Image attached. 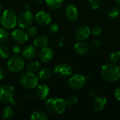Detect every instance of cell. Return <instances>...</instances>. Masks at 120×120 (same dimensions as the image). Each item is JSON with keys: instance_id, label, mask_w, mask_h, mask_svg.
I'll use <instances>...</instances> for the list:
<instances>
[{"instance_id": "60d3db41", "label": "cell", "mask_w": 120, "mask_h": 120, "mask_svg": "<svg viewBox=\"0 0 120 120\" xmlns=\"http://www.w3.org/2000/svg\"><path fill=\"white\" fill-rule=\"evenodd\" d=\"M2 9H3V6H2V4L0 3V11H1Z\"/></svg>"}, {"instance_id": "f35d334b", "label": "cell", "mask_w": 120, "mask_h": 120, "mask_svg": "<svg viewBox=\"0 0 120 120\" xmlns=\"http://www.w3.org/2000/svg\"><path fill=\"white\" fill-rule=\"evenodd\" d=\"M11 105H12L13 107H17V106L18 105V101H15V100H14V99H13V100H12V101L11 102Z\"/></svg>"}, {"instance_id": "7402d4cb", "label": "cell", "mask_w": 120, "mask_h": 120, "mask_svg": "<svg viewBox=\"0 0 120 120\" xmlns=\"http://www.w3.org/2000/svg\"><path fill=\"white\" fill-rule=\"evenodd\" d=\"M45 2L50 8L56 10L62 6L63 0H45Z\"/></svg>"}, {"instance_id": "d6986e66", "label": "cell", "mask_w": 120, "mask_h": 120, "mask_svg": "<svg viewBox=\"0 0 120 120\" xmlns=\"http://www.w3.org/2000/svg\"><path fill=\"white\" fill-rule=\"evenodd\" d=\"M34 46L37 48L41 49L47 46L48 44V37L44 34L37 36L33 41Z\"/></svg>"}, {"instance_id": "7a4b0ae2", "label": "cell", "mask_w": 120, "mask_h": 120, "mask_svg": "<svg viewBox=\"0 0 120 120\" xmlns=\"http://www.w3.org/2000/svg\"><path fill=\"white\" fill-rule=\"evenodd\" d=\"M47 110L53 115H59L63 114L66 109V103L64 100L57 97L49 98L45 103Z\"/></svg>"}, {"instance_id": "4316f807", "label": "cell", "mask_w": 120, "mask_h": 120, "mask_svg": "<svg viewBox=\"0 0 120 120\" xmlns=\"http://www.w3.org/2000/svg\"><path fill=\"white\" fill-rule=\"evenodd\" d=\"M9 38V32L6 28H0V42H5Z\"/></svg>"}, {"instance_id": "4dcf8cb0", "label": "cell", "mask_w": 120, "mask_h": 120, "mask_svg": "<svg viewBox=\"0 0 120 120\" xmlns=\"http://www.w3.org/2000/svg\"><path fill=\"white\" fill-rule=\"evenodd\" d=\"M91 30V33H92L94 35H100L102 32H103V29L101 26L99 25H94L92 27V28L90 30Z\"/></svg>"}, {"instance_id": "603a6c76", "label": "cell", "mask_w": 120, "mask_h": 120, "mask_svg": "<svg viewBox=\"0 0 120 120\" xmlns=\"http://www.w3.org/2000/svg\"><path fill=\"white\" fill-rule=\"evenodd\" d=\"M11 55V49L6 44H1L0 45V57L6 59L10 57Z\"/></svg>"}, {"instance_id": "7c38bea8", "label": "cell", "mask_w": 120, "mask_h": 120, "mask_svg": "<svg viewBox=\"0 0 120 120\" xmlns=\"http://www.w3.org/2000/svg\"><path fill=\"white\" fill-rule=\"evenodd\" d=\"M35 20L37 22V24L40 25H49L51 21V15L47 11H41L36 14Z\"/></svg>"}, {"instance_id": "484cf974", "label": "cell", "mask_w": 120, "mask_h": 120, "mask_svg": "<svg viewBox=\"0 0 120 120\" xmlns=\"http://www.w3.org/2000/svg\"><path fill=\"white\" fill-rule=\"evenodd\" d=\"M108 13L110 18H115L120 15V8L118 6H113L108 10Z\"/></svg>"}, {"instance_id": "d4e9b609", "label": "cell", "mask_w": 120, "mask_h": 120, "mask_svg": "<svg viewBox=\"0 0 120 120\" xmlns=\"http://www.w3.org/2000/svg\"><path fill=\"white\" fill-rule=\"evenodd\" d=\"M40 68V64L37 60H32L27 65V70L29 72H37Z\"/></svg>"}, {"instance_id": "83f0119b", "label": "cell", "mask_w": 120, "mask_h": 120, "mask_svg": "<svg viewBox=\"0 0 120 120\" xmlns=\"http://www.w3.org/2000/svg\"><path fill=\"white\" fill-rule=\"evenodd\" d=\"M65 101L66 105L70 106V107H72V106L75 105L77 103L78 99H77V98L75 96H73L72 95V96H70L68 98H67V99Z\"/></svg>"}, {"instance_id": "2e32d148", "label": "cell", "mask_w": 120, "mask_h": 120, "mask_svg": "<svg viewBox=\"0 0 120 120\" xmlns=\"http://www.w3.org/2000/svg\"><path fill=\"white\" fill-rule=\"evenodd\" d=\"M89 49H90L89 45L86 42L83 41H79L74 46L75 52L77 54H79L81 56L85 55L89 51Z\"/></svg>"}, {"instance_id": "9c48e42d", "label": "cell", "mask_w": 120, "mask_h": 120, "mask_svg": "<svg viewBox=\"0 0 120 120\" xmlns=\"http://www.w3.org/2000/svg\"><path fill=\"white\" fill-rule=\"evenodd\" d=\"M53 72L59 77H66L72 74V68L67 63H60L55 66Z\"/></svg>"}, {"instance_id": "d6a6232c", "label": "cell", "mask_w": 120, "mask_h": 120, "mask_svg": "<svg viewBox=\"0 0 120 120\" xmlns=\"http://www.w3.org/2000/svg\"><path fill=\"white\" fill-rule=\"evenodd\" d=\"M49 30L51 34H56L59 30V27L56 23H51L49 26Z\"/></svg>"}, {"instance_id": "4fadbf2b", "label": "cell", "mask_w": 120, "mask_h": 120, "mask_svg": "<svg viewBox=\"0 0 120 120\" xmlns=\"http://www.w3.org/2000/svg\"><path fill=\"white\" fill-rule=\"evenodd\" d=\"M91 34V30L89 27L86 25L79 26L75 32V37L78 41H84Z\"/></svg>"}, {"instance_id": "8d00e7d4", "label": "cell", "mask_w": 120, "mask_h": 120, "mask_svg": "<svg viewBox=\"0 0 120 120\" xmlns=\"http://www.w3.org/2000/svg\"><path fill=\"white\" fill-rule=\"evenodd\" d=\"M115 97L116 98L120 101V86L119 87H117L115 90Z\"/></svg>"}, {"instance_id": "ab89813d", "label": "cell", "mask_w": 120, "mask_h": 120, "mask_svg": "<svg viewBox=\"0 0 120 120\" xmlns=\"http://www.w3.org/2000/svg\"><path fill=\"white\" fill-rule=\"evenodd\" d=\"M44 1V0H35V1H36L37 3H38V4H41Z\"/></svg>"}, {"instance_id": "e0dca14e", "label": "cell", "mask_w": 120, "mask_h": 120, "mask_svg": "<svg viewBox=\"0 0 120 120\" xmlns=\"http://www.w3.org/2000/svg\"><path fill=\"white\" fill-rule=\"evenodd\" d=\"M65 15L70 21H75L78 18V10L73 4L68 5L65 8Z\"/></svg>"}, {"instance_id": "8fae6325", "label": "cell", "mask_w": 120, "mask_h": 120, "mask_svg": "<svg viewBox=\"0 0 120 120\" xmlns=\"http://www.w3.org/2000/svg\"><path fill=\"white\" fill-rule=\"evenodd\" d=\"M54 56V53L52 49L49 46H45L41 48L39 53V58L40 60L43 63L50 62Z\"/></svg>"}, {"instance_id": "f1b7e54d", "label": "cell", "mask_w": 120, "mask_h": 120, "mask_svg": "<svg viewBox=\"0 0 120 120\" xmlns=\"http://www.w3.org/2000/svg\"><path fill=\"white\" fill-rule=\"evenodd\" d=\"M110 58L113 63H117L120 61V51H115L110 55Z\"/></svg>"}, {"instance_id": "30bf717a", "label": "cell", "mask_w": 120, "mask_h": 120, "mask_svg": "<svg viewBox=\"0 0 120 120\" xmlns=\"http://www.w3.org/2000/svg\"><path fill=\"white\" fill-rule=\"evenodd\" d=\"M11 37L13 40L18 44H25L28 40L27 34L20 29H15L11 32Z\"/></svg>"}, {"instance_id": "836d02e7", "label": "cell", "mask_w": 120, "mask_h": 120, "mask_svg": "<svg viewBox=\"0 0 120 120\" xmlns=\"http://www.w3.org/2000/svg\"><path fill=\"white\" fill-rule=\"evenodd\" d=\"M101 46V41H99V40H98V39H96V40L92 41L90 43V44H89L90 48L94 49H98V48H99Z\"/></svg>"}, {"instance_id": "cb8c5ba5", "label": "cell", "mask_w": 120, "mask_h": 120, "mask_svg": "<svg viewBox=\"0 0 120 120\" xmlns=\"http://www.w3.org/2000/svg\"><path fill=\"white\" fill-rule=\"evenodd\" d=\"M13 115H14V112H13V110L12 109L11 107L6 106L2 109L1 115H2L4 119H6V120L11 119L13 116Z\"/></svg>"}, {"instance_id": "e575fe53", "label": "cell", "mask_w": 120, "mask_h": 120, "mask_svg": "<svg viewBox=\"0 0 120 120\" xmlns=\"http://www.w3.org/2000/svg\"><path fill=\"white\" fill-rule=\"evenodd\" d=\"M11 51H12V52H13L14 54H17V55H18V54H19V53H20L21 49H20V48L19 46L15 45V46H13L12 47Z\"/></svg>"}, {"instance_id": "ffe728a7", "label": "cell", "mask_w": 120, "mask_h": 120, "mask_svg": "<svg viewBox=\"0 0 120 120\" xmlns=\"http://www.w3.org/2000/svg\"><path fill=\"white\" fill-rule=\"evenodd\" d=\"M52 75H53V71L50 68H44L39 72L38 77L39 79L41 81H46L50 79Z\"/></svg>"}, {"instance_id": "d590c367", "label": "cell", "mask_w": 120, "mask_h": 120, "mask_svg": "<svg viewBox=\"0 0 120 120\" xmlns=\"http://www.w3.org/2000/svg\"><path fill=\"white\" fill-rule=\"evenodd\" d=\"M6 76V72L4 68L0 67V80L4 79Z\"/></svg>"}, {"instance_id": "52a82bcc", "label": "cell", "mask_w": 120, "mask_h": 120, "mask_svg": "<svg viewBox=\"0 0 120 120\" xmlns=\"http://www.w3.org/2000/svg\"><path fill=\"white\" fill-rule=\"evenodd\" d=\"M34 21V15L32 12L25 11L20 14L18 18V24L21 28H28Z\"/></svg>"}, {"instance_id": "8992f818", "label": "cell", "mask_w": 120, "mask_h": 120, "mask_svg": "<svg viewBox=\"0 0 120 120\" xmlns=\"http://www.w3.org/2000/svg\"><path fill=\"white\" fill-rule=\"evenodd\" d=\"M15 95L14 88L8 84L0 86V102L2 103H11Z\"/></svg>"}, {"instance_id": "44dd1931", "label": "cell", "mask_w": 120, "mask_h": 120, "mask_svg": "<svg viewBox=\"0 0 120 120\" xmlns=\"http://www.w3.org/2000/svg\"><path fill=\"white\" fill-rule=\"evenodd\" d=\"M31 119L32 120H47L49 117L44 111L36 110L31 115Z\"/></svg>"}, {"instance_id": "5b68a950", "label": "cell", "mask_w": 120, "mask_h": 120, "mask_svg": "<svg viewBox=\"0 0 120 120\" xmlns=\"http://www.w3.org/2000/svg\"><path fill=\"white\" fill-rule=\"evenodd\" d=\"M25 67V62L22 58L17 54L9 57L7 61V68L13 73L20 72Z\"/></svg>"}, {"instance_id": "74e56055", "label": "cell", "mask_w": 120, "mask_h": 120, "mask_svg": "<svg viewBox=\"0 0 120 120\" xmlns=\"http://www.w3.org/2000/svg\"><path fill=\"white\" fill-rule=\"evenodd\" d=\"M89 94H90V95L92 96H96V95L97 94V91H96V90L95 89H92L90 91Z\"/></svg>"}, {"instance_id": "b9f144b4", "label": "cell", "mask_w": 120, "mask_h": 120, "mask_svg": "<svg viewBox=\"0 0 120 120\" xmlns=\"http://www.w3.org/2000/svg\"><path fill=\"white\" fill-rule=\"evenodd\" d=\"M116 1V2L119 4V5H120V0H115Z\"/></svg>"}, {"instance_id": "ac0fdd59", "label": "cell", "mask_w": 120, "mask_h": 120, "mask_svg": "<svg viewBox=\"0 0 120 120\" xmlns=\"http://www.w3.org/2000/svg\"><path fill=\"white\" fill-rule=\"evenodd\" d=\"M22 57L27 60H31L34 57H35L37 54V50L34 46L32 45H27L25 46L22 51Z\"/></svg>"}, {"instance_id": "f546056e", "label": "cell", "mask_w": 120, "mask_h": 120, "mask_svg": "<svg viewBox=\"0 0 120 120\" xmlns=\"http://www.w3.org/2000/svg\"><path fill=\"white\" fill-rule=\"evenodd\" d=\"M89 4L92 9L96 10L100 8L101 4V0H89Z\"/></svg>"}, {"instance_id": "ba28073f", "label": "cell", "mask_w": 120, "mask_h": 120, "mask_svg": "<svg viewBox=\"0 0 120 120\" xmlns=\"http://www.w3.org/2000/svg\"><path fill=\"white\" fill-rule=\"evenodd\" d=\"M86 82V79L82 75L76 74L72 75L68 80L69 86L74 90H79L82 89Z\"/></svg>"}, {"instance_id": "3957f363", "label": "cell", "mask_w": 120, "mask_h": 120, "mask_svg": "<svg viewBox=\"0 0 120 120\" xmlns=\"http://www.w3.org/2000/svg\"><path fill=\"white\" fill-rule=\"evenodd\" d=\"M19 82L22 87L27 89H33L38 85L39 77L33 72L27 71L20 75Z\"/></svg>"}, {"instance_id": "5bb4252c", "label": "cell", "mask_w": 120, "mask_h": 120, "mask_svg": "<svg viewBox=\"0 0 120 120\" xmlns=\"http://www.w3.org/2000/svg\"><path fill=\"white\" fill-rule=\"evenodd\" d=\"M49 94V88L45 84H40L37 86L36 95L40 100H45Z\"/></svg>"}, {"instance_id": "1f68e13d", "label": "cell", "mask_w": 120, "mask_h": 120, "mask_svg": "<svg viewBox=\"0 0 120 120\" xmlns=\"http://www.w3.org/2000/svg\"><path fill=\"white\" fill-rule=\"evenodd\" d=\"M27 34L28 36L31 37H36V35L37 34V29L35 27H29Z\"/></svg>"}, {"instance_id": "277c9868", "label": "cell", "mask_w": 120, "mask_h": 120, "mask_svg": "<svg viewBox=\"0 0 120 120\" xmlns=\"http://www.w3.org/2000/svg\"><path fill=\"white\" fill-rule=\"evenodd\" d=\"M0 22L2 26L6 29L13 28L17 22V16L15 13L11 9L5 10L1 13Z\"/></svg>"}, {"instance_id": "6da1fadb", "label": "cell", "mask_w": 120, "mask_h": 120, "mask_svg": "<svg viewBox=\"0 0 120 120\" xmlns=\"http://www.w3.org/2000/svg\"><path fill=\"white\" fill-rule=\"evenodd\" d=\"M101 75L107 82H116L120 78V67L116 63H108L102 67Z\"/></svg>"}, {"instance_id": "9a60e30c", "label": "cell", "mask_w": 120, "mask_h": 120, "mask_svg": "<svg viewBox=\"0 0 120 120\" xmlns=\"http://www.w3.org/2000/svg\"><path fill=\"white\" fill-rule=\"evenodd\" d=\"M107 98L104 96H96L93 102V108L96 111V112H101L102 111L106 104H107Z\"/></svg>"}]
</instances>
